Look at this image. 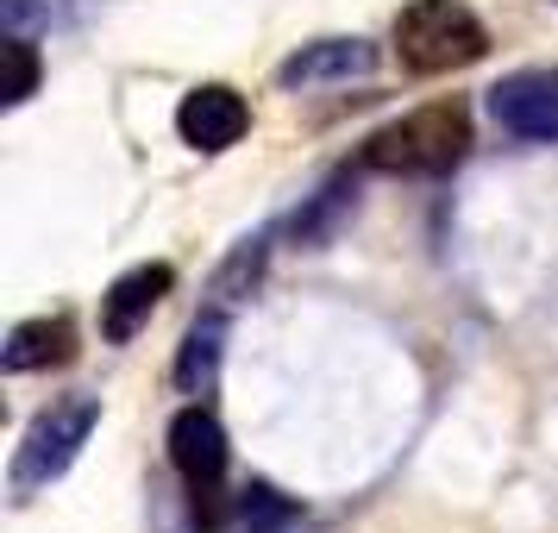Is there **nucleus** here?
<instances>
[{
  "instance_id": "1",
  "label": "nucleus",
  "mask_w": 558,
  "mask_h": 533,
  "mask_svg": "<svg viewBox=\"0 0 558 533\" xmlns=\"http://www.w3.org/2000/svg\"><path fill=\"white\" fill-rule=\"evenodd\" d=\"M464 145H471L464 107L427 101V107H414V113H402V120H389L383 132H371L364 163L389 170V177H439V170H452L458 157H464Z\"/></svg>"
},
{
  "instance_id": "2",
  "label": "nucleus",
  "mask_w": 558,
  "mask_h": 533,
  "mask_svg": "<svg viewBox=\"0 0 558 533\" xmlns=\"http://www.w3.org/2000/svg\"><path fill=\"white\" fill-rule=\"evenodd\" d=\"M396 51L408 70L446 76V70H464L489 51V32L464 0H408L396 20Z\"/></svg>"
},
{
  "instance_id": "3",
  "label": "nucleus",
  "mask_w": 558,
  "mask_h": 533,
  "mask_svg": "<svg viewBox=\"0 0 558 533\" xmlns=\"http://www.w3.org/2000/svg\"><path fill=\"white\" fill-rule=\"evenodd\" d=\"M95 427H101V402L82 396V389L45 408V414L26 427L20 452H13V496H32V489H45V483L63 477V471L76 464V452L88 446V433Z\"/></svg>"
},
{
  "instance_id": "4",
  "label": "nucleus",
  "mask_w": 558,
  "mask_h": 533,
  "mask_svg": "<svg viewBox=\"0 0 558 533\" xmlns=\"http://www.w3.org/2000/svg\"><path fill=\"white\" fill-rule=\"evenodd\" d=\"M170 464H177V477L189 483L195 514L214 528V514H220V483H227V464H232V446H227V427H220L207 408H182L177 421H170Z\"/></svg>"
},
{
  "instance_id": "5",
  "label": "nucleus",
  "mask_w": 558,
  "mask_h": 533,
  "mask_svg": "<svg viewBox=\"0 0 558 533\" xmlns=\"http://www.w3.org/2000/svg\"><path fill=\"white\" fill-rule=\"evenodd\" d=\"M496 126L514 138H558V70H521L489 88Z\"/></svg>"
},
{
  "instance_id": "6",
  "label": "nucleus",
  "mask_w": 558,
  "mask_h": 533,
  "mask_svg": "<svg viewBox=\"0 0 558 533\" xmlns=\"http://www.w3.org/2000/svg\"><path fill=\"white\" fill-rule=\"evenodd\" d=\"M170 289H177V270H170V264H132L126 277H113V289L101 295V339L107 346L138 339V327L163 307Z\"/></svg>"
},
{
  "instance_id": "7",
  "label": "nucleus",
  "mask_w": 558,
  "mask_h": 533,
  "mask_svg": "<svg viewBox=\"0 0 558 533\" xmlns=\"http://www.w3.org/2000/svg\"><path fill=\"white\" fill-rule=\"evenodd\" d=\"M245 126H252V107L227 82H207L195 95H182V107H177V132H182V145H195V152H227V145L245 138Z\"/></svg>"
},
{
  "instance_id": "8",
  "label": "nucleus",
  "mask_w": 558,
  "mask_h": 533,
  "mask_svg": "<svg viewBox=\"0 0 558 533\" xmlns=\"http://www.w3.org/2000/svg\"><path fill=\"white\" fill-rule=\"evenodd\" d=\"M377 70V51L364 38H320V45H302L277 70L282 88H320V82H357Z\"/></svg>"
},
{
  "instance_id": "9",
  "label": "nucleus",
  "mask_w": 558,
  "mask_h": 533,
  "mask_svg": "<svg viewBox=\"0 0 558 533\" xmlns=\"http://www.w3.org/2000/svg\"><path fill=\"white\" fill-rule=\"evenodd\" d=\"M70 352H76V327H70L63 314H38V320H20V327L7 332V346H0V364H7L13 377H26V371L63 364Z\"/></svg>"
},
{
  "instance_id": "10",
  "label": "nucleus",
  "mask_w": 558,
  "mask_h": 533,
  "mask_svg": "<svg viewBox=\"0 0 558 533\" xmlns=\"http://www.w3.org/2000/svg\"><path fill=\"white\" fill-rule=\"evenodd\" d=\"M220 346H227V320H220V314H207V320L189 327L182 358H177V383L189 389V396L214 389V377H220Z\"/></svg>"
},
{
  "instance_id": "11",
  "label": "nucleus",
  "mask_w": 558,
  "mask_h": 533,
  "mask_svg": "<svg viewBox=\"0 0 558 533\" xmlns=\"http://www.w3.org/2000/svg\"><path fill=\"white\" fill-rule=\"evenodd\" d=\"M7 51H13V88H7V101L20 107V101H32V88H38V57H32L26 38H13Z\"/></svg>"
}]
</instances>
